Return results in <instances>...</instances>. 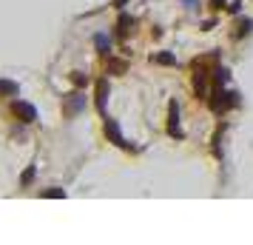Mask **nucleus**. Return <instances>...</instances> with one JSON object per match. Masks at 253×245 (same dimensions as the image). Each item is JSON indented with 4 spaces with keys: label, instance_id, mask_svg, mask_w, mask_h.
Returning <instances> with one entry per match:
<instances>
[{
    "label": "nucleus",
    "instance_id": "f257e3e1",
    "mask_svg": "<svg viewBox=\"0 0 253 245\" xmlns=\"http://www.w3.org/2000/svg\"><path fill=\"white\" fill-rule=\"evenodd\" d=\"M14 114L20 117L23 123H35V120H37L35 105H29V103H14Z\"/></svg>",
    "mask_w": 253,
    "mask_h": 245
},
{
    "label": "nucleus",
    "instance_id": "f03ea898",
    "mask_svg": "<svg viewBox=\"0 0 253 245\" xmlns=\"http://www.w3.org/2000/svg\"><path fill=\"white\" fill-rule=\"evenodd\" d=\"M179 105L171 103V120H168V131H171V137H182V131H179Z\"/></svg>",
    "mask_w": 253,
    "mask_h": 245
},
{
    "label": "nucleus",
    "instance_id": "7ed1b4c3",
    "mask_svg": "<svg viewBox=\"0 0 253 245\" xmlns=\"http://www.w3.org/2000/svg\"><path fill=\"white\" fill-rule=\"evenodd\" d=\"M83 105H85V97L83 94H71L69 100H66V114H77Z\"/></svg>",
    "mask_w": 253,
    "mask_h": 245
},
{
    "label": "nucleus",
    "instance_id": "20e7f679",
    "mask_svg": "<svg viewBox=\"0 0 253 245\" xmlns=\"http://www.w3.org/2000/svg\"><path fill=\"white\" fill-rule=\"evenodd\" d=\"M105 97H108V83L100 80L97 83V108L100 111H105Z\"/></svg>",
    "mask_w": 253,
    "mask_h": 245
},
{
    "label": "nucleus",
    "instance_id": "39448f33",
    "mask_svg": "<svg viewBox=\"0 0 253 245\" xmlns=\"http://www.w3.org/2000/svg\"><path fill=\"white\" fill-rule=\"evenodd\" d=\"M20 92V86L12 80H0V97H14V94Z\"/></svg>",
    "mask_w": 253,
    "mask_h": 245
},
{
    "label": "nucleus",
    "instance_id": "423d86ee",
    "mask_svg": "<svg viewBox=\"0 0 253 245\" xmlns=\"http://www.w3.org/2000/svg\"><path fill=\"white\" fill-rule=\"evenodd\" d=\"M105 134H108V137H111V140H114L117 146H126V140L120 137V129H117L114 120H108V123H105Z\"/></svg>",
    "mask_w": 253,
    "mask_h": 245
},
{
    "label": "nucleus",
    "instance_id": "0eeeda50",
    "mask_svg": "<svg viewBox=\"0 0 253 245\" xmlns=\"http://www.w3.org/2000/svg\"><path fill=\"white\" fill-rule=\"evenodd\" d=\"M128 26H134V17H128V14H123V17H120V23H117V29H120V35H128V32H131Z\"/></svg>",
    "mask_w": 253,
    "mask_h": 245
},
{
    "label": "nucleus",
    "instance_id": "6e6552de",
    "mask_svg": "<svg viewBox=\"0 0 253 245\" xmlns=\"http://www.w3.org/2000/svg\"><path fill=\"white\" fill-rule=\"evenodd\" d=\"M97 49H100L103 54H108V49H111V43H108V40H105L103 35H100V37H97Z\"/></svg>",
    "mask_w": 253,
    "mask_h": 245
},
{
    "label": "nucleus",
    "instance_id": "1a4fd4ad",
    "mask_svg": "<svg viewBox=\"0 0 253 245\" xmlns=\"http://www.w3.org/2000/svg\"><path fill=\"white\" fill-rule=\"evenodd\" d=\"M154 60H157V63H162V66H173V57H171V54H157Z\"/></svg>",
    "mask_w": 253,
    "mask_h": 245
},
{
    "label": "nucleus",
    "instance_id": "9d476101",
    "mask_svg": "<svg viewBox=\"0 0 253 245\" xmlns=\"http://www.w3.org/2000/svg\"><path fill=\"white\" fill-rule=\"evenodd\" d=\"M251 29H253V23H251V20H242V23H239V37H242V35H248Z\"/></svg>",
    "mask_w": 253,
    "mask_h": 245
},
{
    "label": "nucleus",
    "instance_id": "9b49d317",
    "mask_svg": "<svg viewBox=\"0 0 253 245\" xmlns=\"http://www.w3.org/2000/svg\"><path fill=\"white\" fill-rule=\"evenodd\" d=\"M43 197H66V191H63V188H51V191H46Z\"/></svg>",
    "mask_w": 253,
    "mask_h": 245
},
{
    "label": "nucleus",
    "instance_id": "f8f14e48",
    "mask_svg": "<svg viewBox=\"0 0 253 245\" xmlns=\"http://www.w3.org/2000/svg\"><path fill=\"white\" fill-rule=\"evenodd\" d=\"M32 180H35V168H29V171H26V174H23V180H20V183H23V186H29Z\"/></svg>",
    "mask_w": 253,
    "mask_h": 245
},
{
    "label": "nucleus",
    "instance_id": "ddd939ff",
    "mask_svg": "<svg viewBox=\"0 0 253 245\" xmlns=\"http://www.w3.org/2000/svg\"><path fill=\"white\" fill-rule=\"evenodd\" d=\"M74 83H77V86H85V83H88V77H83L80 71H74Z\"/></svg>",
    "mask_w": 253,
    "mask_h": 245
},
{
    "label": "nucleus",
    "instance_id": "4468645a",
    "mask_svg": "<svg viewBox=\"0 0 253 245\" xmlns=\"http://www.w3.org/2000/svg\"><path fill=\"white\" fill-rule=\"evenodd\" d=\"M211 3H213V9H222L225 6V0H211Z\"/></svg>",
    "mask_w": 253,
    "mask_h": 245
}]
</instances>
